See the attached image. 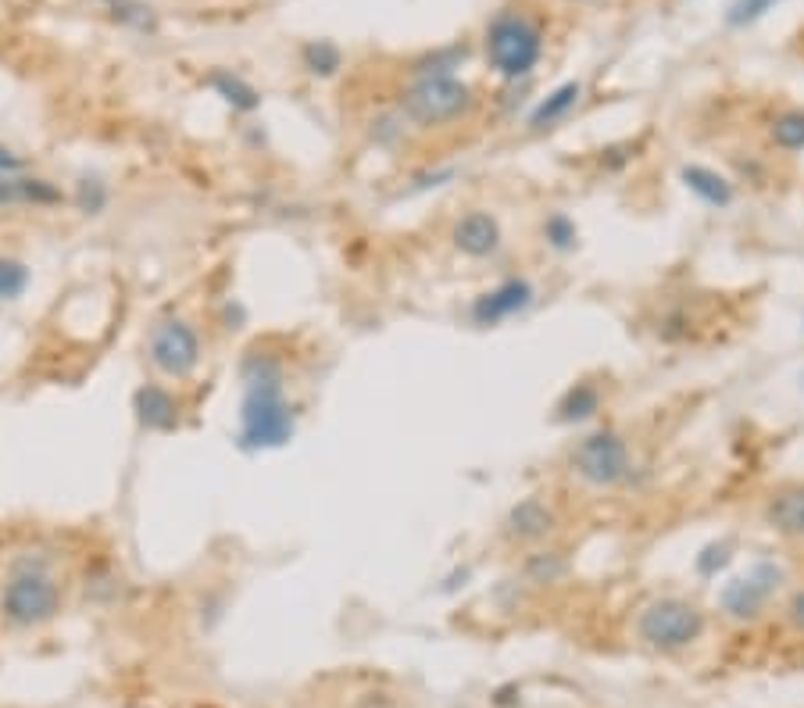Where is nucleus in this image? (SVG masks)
Here are the masks:
<instances>
[{
  "label": "nucleus",
  "mask_w": 804,
  "mask_h": 708,
  "mask_svg": "<svg viewBox=\"0 0 804 708\" xmlns=\"http://www.w3.org/2000/svg\"><path fill=\"white\" fill-rule=\"evenodd\" d=\"M65 605V583L47 559L25 554L11 566L4 587H0V615L4 623L19 630L47 626L62 615Z\"/></svg>",
  "instance_id": "nucleus-1"
},
{
  "label": "nucleus",
  "mask_w": 804,
  "mask_h": 708,
  "mask_svg": "<svg viewBox=\"0 0 804 708\" xmlns=\"http://www.w3.org/2000/svg\"><path fill=\"white\" fill-rule=\"evenodd\" d=\"M776 577H780L776 569L758 566L754 572H748V577L733 580V583L722 591V605H726V612L737 615V620H751V615H758V609H762L765 601H769L772 587H776Z\"/></svg>",
  "instance_id": "nucleus-9"
},
{
  "label": "nucleus",
  "mask_w": 804,
  "mask_h": 708,
  "mask_svg": "<svg viewBox=\"0 0 804 708\" xmlns=\"http://www.w3.org/2000/svg\"><path fill=\"white\" fill-rule=\"evenodd\" d=\"M580 101H583V83H561L558 89H551L548 97H543L533 115H529V129L533 133H543V129H554L558 123H565V118L580 108Z\"/></svg>",
  "instance_id": "nucleus-12"
},
{
  "label": "nucleus",
  "mask_w": 804,
  "mask_h": 708,
  "mask_svg": "<svg viewBox=\"0 0 804 708\" xmlns=\"http://www.w3.org/2000/svg\"><path fill=\"white\" fill-rule=\"evenodd\" d=\"M786 615H791V623H794L797 630H804V587L791 598V605H786Z\"/></svg>",
  "instance_id": "nucleus-23"
},
{
  "label": "nucleus",
  "mask_w": 804,
  "mask_h": 708,
  "mask_svg": "<svg viewBox=\"0 0 804 708\" xmlns=\"http://www.w3.org/2000/svg\"><path fill=\"white\" fill-rule=\"evenodd\" d=\"M147 361L165 383H187L204 361V340L187 315H165L147 334Z\"/></svg>",
  "instance_id": "nucleus-4"
},
{
  "label": "nucleus",
  "mask_w": 804,
  "mask_h": 708,
  "mask_svg": "<svg viewBox=\"0 0 804 708\" xmlns=\"http://www.w3.org/2000/svg\"><path fill=\"white\" fill-rule=\"evenodd\" d=\"M630 444L615 430H597L572 447V473L590 487H615L630 476Z\"/></svg>",
  "instance_id": "nucleus-6"
},
{
  "label": "nucleus",
  "mask_w": 804,
  "mask_h": 708,
  "mask_svg": "<svg viewBox=\"0 0 804 708\" xmlns=\"http://www.w3.org/2000/svg\"><path fill=\"white\" fill-rule=\"evenodd\" d=\"M57 201H62V190L51 179H36L25 172L0 176V208H51Z\"/></svg>",
  "instance_id": "nucleus-11"
},
{
  "label": "nucleus",
  "mask_w": 804,
  "mask_h": 708,
  "mask_svg": "<svg viewBox=\"0 0 804 708\" xmlns=\"http://www.w3.org/2000/svg\"><path fill=\"white\" fill-rule=\"evenodd\" d=\"M451 244H454V251H462L465 258H494L500 244H505V233H500L497 215L483 212V208H473V212H465L458 222H454Z\"/></svg>",
  "instance_id": "nucleus-7"
},
{
  "label": "nucleus",
  "mask_w": 804,
  "mask_h": 708,
  "mask_svg": "<svg viewBox=\"0 0 804 708\" xmlns=\"http://www.w3.org/2000/svg\"><path fill=\"white\" fill-rule=\"evenodd\" d=\"M601 409V394H597V387H590V383H575L565 398H561L558 404V419L561 423H583V419H590Z\"/></svg>",
  "instance_id": "nucleus-16"
},
{
  "label": "nucleus",
  "mask_w": 804,
  "mask_h": 708,
  "mask_svg": "<svg viewBox=\"0 0 804 708\" xmlns=\"http://www.w3.org/2000/svg\"><path fill=\"white\" fill-rule=\"evenodd\" d=\"M14 172H25V161L14 155V150H8L4 144H0V176H14Z\"/></svg>",
  "instance_id": "nucleus-22"
},
{
  "label": "nucleus",
  "mask_w": 804,
  "mask_h": 708,
  "mask_svg": "<svg viewBox=\"0 0 804 708\" xmlns=\"http://www.w3.org/2000/svg\"><path fill=\"white\" fill-rule=\"evenodd\" d=\"M554 530H558V511L548 501H540V497H522L505 519V537L515 540V545H540Z\"/></svg>",
  "instance_id": "nucleus-8"
},
{
  "label": "nucleus",
  "mask_w": 804,
  "mask_h": 708,
  "mask_svg": "<svg viewBox=\"0 0 804 708\" xmlns=\"http://www.w3.org/2000/svg\"><path fill=\"white\" fill-rule=\"evenodd\" d=\"M473 112L476 89L454 72H419L398 97V115L415 129H447Z\"/></svg>",
  "instance_id": "nucleus-2"
},
{
  "label": "nucleus",
  "mask_w": 804,
  "mask_h": 708,
  "mask_svg": "<svg viewBox=\"0 0 804 708\" xmlns=\"http://www.w3.org/2000/svg\"><path fill=\"white\" fill-rule=\"evenodd\" d=\"M765 519L772 530L786 537H804V487H791L776 494L765 508Z\"/></svg>",
  "instance_id": "nucleus-13"
},
{
  "label": "nucleus",
  "mask_w": 804,
  "mask_h": 708,
  "mask_svg": "<svg viewBox=\"0 0 804 708\" xmlns=\"http://www.w3.org/2000/svg\"><path fill=\"white\" fill-rule=\"evenodd\" d=\"M140 419H144V426H150V430L176 426V398L165 387L140 390Z\"/></svg>",
  "instance_id": "nucleus-15"
},
{
  "label": "nucleus",
  "mask_w": 804,
  "mask_h": 708,
  "mask_svg": "<svg viewBox=\"0 0 804 708\" xmlns=\"http://www.w3.org/2000/svg\"><path fill=\"white\" fill-rule=\"evenodd\" d=\"M483 51L500 80H526L543 57V29L526 11H497L483 36Z\"/></svg>",
  "instance_id": "nucleus-3"
},
{
  "label": "nucleus",
  "mask_w": 804,
  "mask_h": 708,
  "mask_svg": "<svg viewBox=\"0 0 804 708\" xmlns=\"http://www.w3.org/2000/svg\"><path fill=\"white\" fill-rule=\"evenodd\" d=\"M580 4H590V0H580Z\"/></svg>",
  "instance_id": "nucleus-24"
},
{
  "label": "nucleus",
  "mask_w": 804,
  "mask_h": 708,
  "mask_svg": "<svg viewBox=\"0 0 804 708\" xmlns=\"http://www.w3.org/2000/svg\"><path fill=\"white\" fill-rule=\"evenodd\" d=\"M29 283H33V273H29V265L22 258H14V254H0V305L4 300H19Z\"/></svg>",
  "instance_id": "nucleus-17"
},
{
  "label": "nucleus",
  "mask_w": 804,
  "mask_h": 708,
  "mask_svg": "<svg viewBox=\"0 0 804 708\" xmlns=\"http://www.w3.org/2000/svg\"><path fill=\"white\" fill-rule=\"evenodd\" d=\"M772 144L780 150H804V112L791 108L772 118Z\"/></svg>",
  "instance_id": "nucleus-18"
},
{
  "label": "nucleus",
  "mask_w": 804,
  "mask_h": 708,
  "mask_svg": "<svg viewBox=\"0 0 804 708\" xmlns=\"http://www.w3.org/2000/svg\"><path fill=\"white\" fill-rule=\"evenodd\" d=\"M641 641L650 647H662V652H679V647L694 644L697 637L705 634V615L690 601L679 598H662L650 601V605L641 612Z\"/></svg>",
  "instance_id": "nucleus-5"
},
{
  "label": "nucleus",
  "mask_w": 804,
  "mask_h": 708,
  "mask_svg": "<svg viewBox=\"0 0 804 708\" xmlns=\"http://www.w3.org/2000/svg\"><path fill=\"white\" fill-rule=\"evenodd\" d=\"M543 236H548L554 247L565 251V247H572V244H575V225H572L565 215H551V219H548V225H543Z\"/></svg>",
  "instance_id": "nucleus-21"
},
{
  "label": "nucleus",
  "mask_w": 804,
  "mask_h": 708,
  "mask_svg": "<svg viewBox=\"0 0 804 708\" xmlns=\"http://www.w3.org/2000/svg\"><path fill=\"white\" fill-rule=\"evenodd\" d=\"M780 0H733L730 11H726V25H733V29H743V25H751L762 19L765 11L776 8Z\"/></svg>",
  "instance_id": "nucleus-19"
},
{
  "label": "nucleus",
  "mask_w": 804,
  "mask_h": 708,
  "mask_svg": "<svg viewBox=\"0 0 804 708\" xmlns=\"http://www.w3.org/2000/svg\"><path fill=\"white\" fill-rule=\"evenodd\" d=\"M683 183H687L690 193H697L705 204L711 208H726L733 201V187H730V179H722L719 172H711L705 169V165H683Z\"/></svg>",
  "instance_id": "nucleus-14"
},
{
  "label": "nucleus",
  "mask_w": 804,
  "mask_h": 708,
  "mask_svg": "<svg viewBox=\"0 0 804 708\" xmlns=\"http://www.w3.org/2000/svg\"><path fill=\"white\" fill-rule=\"evenodd\" d=\"M529 300H533V286L526 279H505L494 290L483 294L476 305H473V319L479 326H494V323H505L511 315H519L522 308H529Z\"/></svg>",
  "instance_id": "nucleus-10"
},
{
  "label": "nucleus",
  "mask_w": 804,
  "mask_h": 708,
  "mask_svg": "<svg viewBox=\"0 0 804 708\" xmlns=\"http://www.w3.org/2000/svg\"><path fill=\"white\" fill-rule=\"evenodd\" d=\"M305 65L315 75H332L340 68V51L332 47V43H326V40L308 43V47H305Z\"/></svg>",
  "instance_id": "nucleus-20"
}]
</instances>
